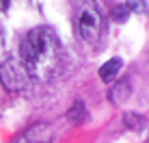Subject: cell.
<instances>
[{
    "mask_svg": "<svg viewBox=\"0 0 149 143\" xmlns=\"http://www.w3.org/2000/svg\"><path fill=\"white\" fill-rule=\"evenodd\" d=\"M121 67H123V61L121 59H110V61H106L104 65L100 67V78L104 80V83H112V80L119 76V72H121Z\"/></svg>",
    "mask_w": 149,
    "mask_h": 143,
    "instance_id": "obj_5",
    "label": "cell"
},
{
    "mask_svg": "<svg viewBox=\"0 0 149 143\" xmlns=\"http://www.w3.org/2000/svg\"><path fill=\"white\" fill-rule=\"evenodd\" d=\"M0 80L7 89L19 91L28 85V72L22 65V61L15 57H7L0 63Z\"/></svg>",
    "mask_w": 149,
    "mask_h": 143,
    "instance_id": "obj_2",
    "label": "cell"
},
{
    "mask_svg": "<svg viewBox=\"0 0 149 143\" xmlns=\"http://www.w3.org/2000/svg\"><path fill=\"white\" fill-rule=\"evenodd\" d=\"M9 9V0H0V13H4Z\"/></svg>",
    "mask_w": 149,
    "mask_h": 143,
    "instance_id": "obj_8",
    "label": "cell"
},
{
    "mask_svg": "<svg viewBox=\"0 0 149 143\" xmlns=\"http://www.w3.org/2000/svg\"><path fill=\"white\" fill-rule=\"evenodd\" d=\"M78 33L80 37L84 39L86 43H95L97 37H100V30H102V18L100 11L93 7V4H82L80 11H78Z\"/></svg>",
    "mask_w": 149,
    "mask_h": 143,
    "instance_id": "obj_3",
    "label": "cell"
},
{
    "mask_svg": "<svg viewBox=\"0 0 149 143\" xmlns=\"http://www.w3.org/2000/svg\"><path fill=\"white\" fill-rule=\"evenodd\" d=\"M19 61L28 76L37 80H50L61 67V41L50 26H37L24 37L19 48Z\"/></svg>",
    "mask_w": 149,
    "mask_h": 143,
    "instance_id": "obj_1",
    "label": "cell"
},
{
    "mask_svg": "<svg viewBox=\"0 0 149 143\" xmlns=\"http://www.w3.org/2000/svg\"><path fill=\"white\" fill-rule=\"evenodd\" d=\"M52 141H54V130L48 124H35L17 139V143H52Z\"/></svg>",
    "mask_w": 149,
    "mask_h": 143,
    "instance_id": "obj_4",
    "label": "cell"
},
{
    "mask_svg": "<svg viewBox=\"0 0 149 143\" xmlns=\"http://www.w3.org/2000/svg\"><path fill=\"white\" fill-rule=\"evenodd\" d=\"M4 50V30H2V26H0V52Z\"/></svg>",
    "mask_w": 149,
    "mask_h": 143,
    "instance_id": "obj_9",
    "label": "cell"
},
{
    "mask_svg": "<svg viewBox=\"0 0 149 143\" xmlns=\"http://www.w3.org/2000/svg\"><path fill=\"white\" fill-rule=\"evenodd\" d=\"M86 117H89V113H86L84 102H76V104L69 109V113H67V119L71 124H82V121H86Z\"/></svg>",
    "mask_w": 149,
    "mask_h": 143,
    "instance_id": "obj_7",
    "label": "cell"
},
{
    "mask_svg": "<svg viewBox=\"0 0 149 143\" xmlns=\"http://www.w3.org/2000/svg\"><path fill=\"white\" fill-rule=\"evenodd\" d=\"M127 98H130V83L127 80H121L115 85V89H110V100L115 104H123Z\"/></svg>",
    "mask_w": 149,
    "mask_h": 143,
    "instance_id": "obj_6",
    "label": "cell"
}]
</instances>
